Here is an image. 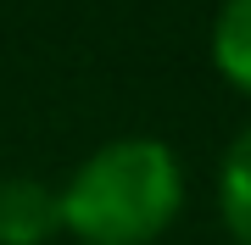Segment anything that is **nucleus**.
<instances>
[{
    "instance_id": "1",
    "label": "nucleus",
    "mask_w": 251,
    "mask_h": 245,
    "mask_svg": "<svg viewBox=\"0 0 251 245\" xmlns=\"http://www.w3.org/2000/svg\"><path fill=\"white\" fill-rule=\"evenodd\" d=\"M56 195L62 228L84 245H151L184 206V167L162 139L128 134L100 145Z\"/></svg>"
},
{
    "instance_id": "2",
    "label": "nucleus",
    "mask_w": 251,
    "mask_h": 245,
    "mask_svg": "<svg viewBox=\"0 0 251 245\" xmlns=\"http://www.w3.org/2000/svg\"><path fill=\"white\" fill-rule=\"evenodd\" d=\"M62 228V195L39 178H0V245H45Z\"/></svg>"
},
{
    "instance_id": "3",
    "label": "nucleus",
    "mask_w": 251,
    "mask_h": 245,
    "mask_svg": "<svg viewBox=\"0 0 251 245\" xmlns=\"http://www.w3.org/2000/svg\"><path fill=\"white\" fill-rule=\"evenodd\" d=\"M212 62L234 89L251 95V0H224L212 22Z\"/></svg>"
},
{
    "instance_id": "4",
    "label": "nucleus",
    "mask_w": 251,
    "mask_h": 245,
    "mask_svg": "<svg viewBox=\"0 0 251 245\" xmlns=\"http://www.w3.org/2000/svg\"><path fill=\"white\" fill-rule=\"evenodd\" d=\"M218 206H224V223L229 234L251 245V128L229 145L224 156V173H218Z\"/></svg>"
}]
</instances>
